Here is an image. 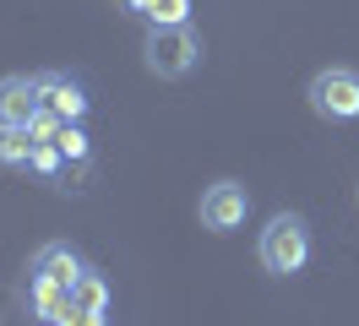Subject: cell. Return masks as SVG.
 Returning <instances> with one entry per match:
<instances>
[{
    "label": "cell",
    "mask_w": 359,
    "mask_h": 326,
    "mask_svg": "<svg viewBox=\"0 0 359 326\" xmlns=\"http://www.w3.org/2000/svg\"><path fill=\"white\" fill-rule=\"evenodd\" d=\"M256 256H262V266H267L272 278L305 272V266H311V223H305L299 212H278L267 229H262Z\"/></svg>",
    "instance_id": "cell-1"
},
{
    "label": "cell",
    "mask_w": 359,
    "mask_h": 326,
    "mask_svg": "<svg viewBox=\"0 0 359 326\" xmlns=\"http://www.w3.org/2000/svg\"><path fill=\"white\" fill-rule=\"evenodd\" d=\"M142 60H147L153 76L180 82V76H191L196 60H202V39H196V27H191V22H180V27H147Z\"/></svg>",
    "instance_id": "cell-2"
},
{
    "label": "cell",
    "mask_w": 359,
    "mask_h": 326,
    "mask_svg": "<svg viewBox=\"0 0 359 326\" xmlns=\"http://www.w3.org/2000/svg\"><path fill=\"white\" fill-rule=\"evenodd\" d=\"M305 98L321 120H332V125H348L359 120V71L348 65H327V71H316L311 87H305Z\"/></svg>",
    "instance_id": "cell-3"
},
{
    "label": "cell",
    "mask_w": 359,
    "mask_h": 326,
    "mask_svg": "<svg viewBox=\"0 0 359 326\" xmlns=\"http://www.w3.org/2000/svg\"><path fill=\"white\" fill-rule=\"evenodd\" d=\"M202 229L212 234H234V229H245V212H250V191L240 179H212L202 191Z\"/></svg>",
    "instance_id": "cell-4"
},
{
    "label": "cell",
    "mask_w": 359,
    "mask_h": 326,
    "mask_svg": "<svg viewBox=\"0 0 359 326\" xmlns=\"http://www.w3.org/2000/svg\"><path fill=\"white\" fill-rule=\"evenodd\" d=\"M88 266H82V256L71 250L66 239H49V245H39V256H33V266H27V278L39 283H60V288H71V283L82 278Z\"/></svg>",
    "instance_id": "cell-5"
},
{
    "label": "cell",
    "mask_w": 359,
    "mask_h": 326,
    "mask_svg": "<svg viewBox=\"0 0 359 326\" xmlns=\"http://www.w3.org/2000/svg\"><path fill=\"white\" fill-rule=\"evenodd\" d=\"M44 109L39 76H0V125H27Z\"/></svg>",
    "instance_id": "cell-6"
},
{
    "label": "cell",
    "mask_w": 359,
    "mask_h": 326,
    "mask_svg": "<svg viewBox=\"0 0 359 326\" xmlns=\"http://www.w3.org/2000/svg\"><path fill=\"white\" fill-rule=\"evenodd\" d=\"M39 93H44V109H55L71 125L88 114V87L76 82V76H66V71H44V76H39Z\"/></svg>",
    "instance_id": "cell-7"
},
{
    "label": "cell",
    "mask_w": 359,
    "mask_h": 326,
    "mask_svg": "<svg viewBox=\"0 0 359 326\" xmlns=\"http://www.w3.org/2000/svg\"><path fill=\"white\" fill-rule=\"evenodd\" d=\"M55 142H60V152H66V174H60V185H66V191H76V185L88 179V169H93V142H88V130L66 120Z\"/></svg>",
    "instance_id": "cell-8"
},
{
    "label": "cell",
    "mask_w": 359,
    "mask_h": 326,
    "mask_svg": "<svg viewBox=\"0 0 359 326\" xmlns=\"http://www.w3.org/2000/svg\"><path fill=\"white\" fill-rule=\"evenodd\" d=\"M27 304H33V315H39L44 326H66V315H71V288L27 278Z\"/></svg>",
    "instance_id": "cell-9"
},
{
    "label": "cell",
    "mask_w": 359,
    "mask_h": 326,
    "mask_svg": "<svg viewBox=\"0 0 359 326\" xmlns=\"http://www.w3.org/2000/svg\"><path fill=\"white\" fill-rule=\"evenodd\" d=\"M71 304H76L82 315H104V310H109V283H104V278L88 266L82 278L71 283Z\"/></svg>",
    "instance_id": "cell-10"
},
{
    "label": "cell",
    "mask_w": 359,
    "mask_h": 326,
    "mask_svg": "<svg viewBox=\"0 0 359 326\" xmlns=\"http://www.w3.org/2000/svg\"><path fill=\"white\" fill-rule=\"evenodd\" d=\"M27 163H33V130L0 125V169H27Z\"/></svg>",
    "instance_id": "cell-11"
},
{
    "label": "cell",
    "mask_w": 359,
    "mask_h": 326,
    "mask_svg": "<svg viewBox=\"0 0 359 326\" xmlns=\"http://www.w3.org/2000/svg\"><path fill=\"white\" fill-rule=\"evenodd\" d=\"M33 174H44V179H60L66 174V152H60V142H33V163H27Z\"/></svg>",
    "instance_id": "cell-12"
},
{
    "label": "cell",
    "mask_w": 359,
    "mask_h": 326,
    "mask_svg": "<svg viewBox=\"0 0 359 326\" xmlns=\"http://www.w3.org/2000/svg\"><path fill=\"white\" fill-rule=\"evenodd\" d=\"M147 22L153 27H180V22H191V0H158Z\"/></svg>",
    "instance_id": "cell-13"
},
{
    "label": "cell",
    "mask_w": 359,
    "mask_h": 326,
    "mask_svg": "<svg viewBox=\"0 0 359 326\" xmlns=\"http://www.w3.org/2000/svg\"><path fill=\"white\" fill-rule=\"evenodd\" d=\"M60 125H66V120H60L55 109H39V114L27 120V130H33V142H55V136H60Z\"/></svg>",
    "instance_id": "cell-14"
},
{
    "label": "cell",
    "mask_w": 359,
    "mask_h": 326,
    "mask_svg": "<svg viewBox=\"0 0 359 326\" xmlns=\"http://www.w3.org/2000/svg\"><path fill=\"white\" fill-rule=\"evenodd\" d=\"M153 6L158 0H126V11H142V17H153Z\"/></svg>",
    "instance_id": "cell-15"
}]
</instances>
